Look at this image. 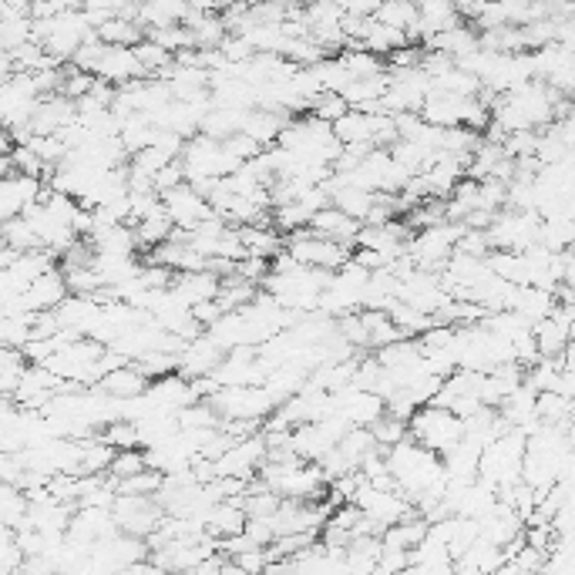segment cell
Segmentation results:
<instances>
[{"instance_id": "cell-1", "label": "cell", "mask_w": 575, "mask_h": 575, "mask_svg": "<svg viewBox=\"0 0 575 575\" xmlns=\"http://www.w3.org/2000/svg\"><path fill=\"white\" fill-rule=\"evenodd\" d=\"M407 434H411L414 441H421L424 448H434L438 454H444L465 438V417L454 414L451 407L444 404H421L407 417Z\"/></svg>"}, {"instance_id": "cell-2", "label": "cell", "mask_w": 575, "mask_h": 575, "mask_svg": "<svg viewBox=\"0 0 575 575\" xmlns=\"http://www.w3.org/2000/svg\"><path fill=\"white\" fill-rule=\"evenodd\" d=\"M286 249L293 253V259H300L306 266H317V270H327V273H337L340 266H347L350 256H354L347 243H337V239H330V236L313 233L310 226H303L286 236Z\"/></svg>"}, {"instance_id": "cell-3", "label": "cell", "mask_w": 575, "mask_h": 575, "mask_svg": "<svg viewBox=\"0 0 575 575\" xmlns=\"http://www.w3.org/2000/svg\"><path fill=\"white\" fill-rule=\"evenodd\" d=\"M212 407L222 414V421H233V417H270L276 411V397L266 391V384H243V387H219L209 397Z\"/></svg>"}, {"instance_id": "cell-4", "label": "cell", "mask_w": 575, "mask_h": 575, "mask_svg": "<svg viewBox=\"0 0 575 575\" xmlns=\"http://www.w3.org/2000/svg\"><path fill=\"white\" fill-rule=\"evenodd\" d=\"M532 64H535V78L555 88L559 95L575 98V51H569L559 41H549L532 51Z\"/></svg>"}, {"instance_id": "cell-5", "label": "cell", "mask_w": 575, "mask_h": 575, "mask_svg": "<svg viewBox=\"0 0 575 575\" xmlns=\"http://www.w3.org/2000/svg\"><path fill=\"white\" fill-rule=\"evenodd\" d=\"M91 74L108 81V85H128V81H135V78H145V68H142V61H138L135 48L101 41L95 61H91Z\"/></svg>"}, {"instance_id": "cell-6", "label": "cell", "mask_w": 575, "mask_h": 575, "mask_svg": "<svg viewBox=\"0 0 575 575\" xmlns=\"http://www.w3.org/2000/svg\"><path fill=\"white\" fill-rule=\"evenodd\" d=\"M162 202H165V209H169V216L179 229H196L199 222L219 216L216 206H212V202L202 196L192 182H182V185H175V189L162 192Z\"/></svg>"}, {"instance_id": "cell-7", "label": "cell", "mask_w": 575, "mask_h": 575, "mask_svg": "<svg viewBox=\"0 0 575 575\" xmlns=\"http://www.w3.org/2000/svg\"><path fill=\"white\" fill-rule=\"evenodd\" d=\"M44 199V179L27 172H7L4 185H0V216L14 219L24 216L27 209Z\"/></svg>"}, {"instance_id": "cell-8", "label": "cell", "mask_w": 575, "mask_h": 575, "mask_svg": "<svg viewBox=\"0 0 575 575\" xmlns=\"http://www.w3.org/2000/svg\"><path fill=\"white\" fill-rule=\"evenodd\" d=\"M222 357H226V350H222L219 343L209 337V333H199V337H192V340L182 347V354H179V374H185L189 380L212 377V374H216V367L222 364Z\"/></svg>"}, {"instance_id": "cell-9", "label": "cell", "mask_w": 575, "mask_h": 575, "mask_svg": "<svg viewBox=\"0 0 575 575\" xmlns=\"http://www.w3.org/2000/svg\"><path fill=\"white\" fill-rule=\"evenodd\" d=\"M54 266V253L51 249H31V253H24L17 263L4 266V300H14V296H21L27 286H31L37 276L48 273Z\"/></svg>"}, {"instance_id": "cell-10", "label": "cell", "mask_w": 575, "mask_h": 575, "mask_svg": "<svg viewBox=\"0 0 575 575\" xmlns=\"http://www.w3.org/2000/svg\"><path fill=\"white\" fill-rule=\"evenodd\" d=\"M172 290H175V296H179L185 306H199V303H206V300H219V293H222V276L212 273V270L175 273Z\"/></svg>"}, {"instance_id": "cell-11", "label": "cell", "mask_w": 575, "mask_h": 575, "mask_svg": "<svg viewBox=\"0 0 575 575\" xmlns=\"http://www.w3.org/2000/svg\"><path fill=\"white\" fill-rule=\"evenodd\" d=\"M290 118L280 115V111L270 108H249L246 111V122H243V135H249L253 142H259L263 148H270L280 142V132L286 128Z\"/></svg>"}, {"instance_id": "cell-12", "label": "cell", "mask_w": 575, "mask_h": 575, "mask_svg": "<svg viewBox=\"0 0 575 575\" xmlns=\"http://www.w3.org/2000/svg\"><path fill=\"white\" fill-rule=\"evenodd\" d=\"M148 384H152V377L145 374L138 364H125V367H118V370H111V374H105L98 380V387L105 394L111 397H138V394H145L148 391Z\"/></svg>"}, {"instance_id": "cell-13", "label": "cell", "mask_w": 575, "mask_h": 575, "mask_svg": "<svg viewBox=\"0 0 575 575\" xmlns=\"http://www.w3.org/2000/svg\"><path fill=\"white\" fill-rule=\"evenodd\" d=\"M172 233H175V222L169 216V209H165V202H159V206L148 212L145 219L135 222V236H138V246L142 249L162 246L165 239H172Z\"/></svg>"}, {"instance_id": "cell-14", "label": "cell", "mask_w": 575, "mask_h": 575, "mask_svg": "<svg viewBox=\"0 0 575 575\" xmlns=\"http://www.w3.org/2000/svg\"><path fill=\"white\" fill-rule=\"evenodd\" d=\"M27 41H34V14L4 7V17H0V48L17 51Z\"/></svg>"}, {"instance_id": "cell-15", "label": "cell", "mask_w": 575, "mask_h": 575, "mask_svg": "<svg viewBox=\"0 0 575 575\" xmlns=\"http://www.w3.org/2000/svg\"><path fill=\"white\" fill-rule=\"evenodd\" d=\"M239 239H243V246H246L249 256L273 259V256H280L283 249H286V243L280 239V229H273L270 222H266V226H239Z\"/></svg>"}, {"instance_id": "cell-16", "label": "cell", "mask_w": 575, "mask_h": 575, "mask_svg": "<svg viewBox=\"0 0 575 575\" xmlns=\"http://www.w3.org/2000/svg\"><path fill=\"white\" fill-rule=\"evenodd\" d=\"M428 48H438V51H444V54H451L454 61H461L465 54H471V51L481 48V34H475V31H471V27H465V24H458V27H451V31L434 34L431 41H428Z\"/></svg>"}, {"instance_id": "cell-17", "label": "cell", "mask_w": 575, "mask_h": 575, "mask_svg": "<svg viewBox=\"0 0 575 575\" xmlns=\"http://www.w3.org/2000/svg\"><path fill=\"white\" fill-rule=\"evenodd\" d=\"M535 343H539L542 357H562L565 347L572 343V337H569V330H565L562 323L549 313L545 320L535 323Z\"/></svg>"}, {"instance_id": "cell-18", "label": "cell", "mask_w": 575, "mask_h": 575, "mask_svg": "<svg viewBox=\"0 0 575 575\" xmlns=\"http://www.w3.org/2000/svg\"><path fill=\"white\" fill-rule=\"evenodd\" d=\"M243 122H246V111L243 108H212L206 118H202V128L199 132H206L212 138H229V135H236V132H243Z\"/></svg>"}, {"instance_id": "cell-19", "label": "cell", "mask_w": 575, "mask_h": 575, "mask_svg": "<svg viewBox=\"0 0 575 575\" xmlns=\"http://www.w3.org/2000/svg\"><path fill=\"white\" fill-rule=\"evenodd\" d=\"M374 17L391 27H401V31L414 37L417 21H421V7H417V0H384V7Z\"/></svg>"}, {"instance_id": "cell-20", "label": "cell", "mask_w": 575, "mask_h": 575, "mask_svg": "<svg viewBox=\"0 0 575 575\" xmlns=\"http://www.w3.org/2000/svg\"><path fill=\"white\" fill-rule=\"evenodd\" d=\"M135 54H138V61H142V68H145V78H162L165 68H172L175 64V54L169 48H162L155 37H142V41L135 44Z\"/></svg>"}, {"instance_id": "cell-21", "label": "cell", "mask_w": 575, "mask_h": 575, "mask_svg": "<svg viewBox=\"0 0 575 575\" xmlns=\"http://www.w3.org/2000/svg\"><path fill=\"white\" fill-rule=\"evenodd\" d=\"M31 512V498H27V491L21 485H11V481H4V491H0V522L17 528Z\"/></svg>"}, {"instance_id": "cell-22", "label": "cell", "mask_w": 575, "mask_h": 575, "mask_svg": "<svg viewBox=\"0 0 575 575\" xmlns=\"http://www.w3.org/2000/svg\"><path fill=\"white\" fill-rule=\"evenodd\" d=\"M575 243V219L572 216H549L542 219V246L552 253H565Z\"/></svg>"}, {"instance_id": "cell-23", "label": "cell", "mask_w": 575, "mask_h": 575, "mask_svg": "<svg viewBox=\"0 0 575 575\" xmlns=\"http://www.w3.org/2000/svg\"><path fill=\"white\" fill-rule=\"evenodd\" d=\"M34 323H37V313H4L0 320V340L4 347H24L27 340L34 337Z\"/></svg>"}, {"instance_id": "cell-24", "label": "cell", "mask_w": 575, "mask_h": 575, "mask_svg": "<svg viewBox=\"0 0 575 575\" xmlns=\"http://www.w3.org/2000/svg\"><path fill=\"white\" fill-rule=\"evenodd\" d=\"M4 246H14V249H21V253L41 249V239H37L31 219H27V216L4 219Z\"/></svg>"}, {"instance_id": "cell-25", "label": "cell", "mask_w": 575, "mask_h": 575, "mask_svg": "<svg viewBox=\"0 0 575 575\" xmlns=\"http://www.w3.org/2000/svg\"><path fill=\"white\" fill-rule=\"evenodd\" d=\"M0 364H4V377H0V391L4 394H14L17 384H21L24 370H27V354L24 347H4V357H0Z\"/></svg>"}, {"instance_id": "cell-26", "label": "cell", "mask_w": 575, "mask_h": 575, "mask_svg": "<svg viewBox=\"0 0 575 575\" xmlns=\"http://www.w3.org/2000/svg\"><path fill=\"white\" fill-rule=\"evenodd\" d=\"M148 468V458H145V448L142 451H135V448H122L115 454V461H111V475H115V481H122V478H132L138 475V471H145Z\"/></svg>"}, {"instance_id": "cell-27", "label": "cell", "mask_w": 575, "mask_h": 575, "mask_svg": "<svg viewBox=\"0 0 575 575\" xmlns=\"http://www.w3.org/2000/svg\"><path fill=\"white\" fill-rule=\"evenodd\" d=\"M4 7H14V11H31L34 0H4Z\"/></svg>"}, {"instance_id": "cell-28", "label": "cell", "mask_w": 575, "mask_h": 575, "mask_svg": "<svg viewBox=\"0 0 575 575\" xmlns=\"http://www.w3.org/2000/svg\"><path fill=\"white\" fill-rule=\"evenodd\" d=\"M572 253H575V243H572Z\"/></svg>"}]
</instances>
